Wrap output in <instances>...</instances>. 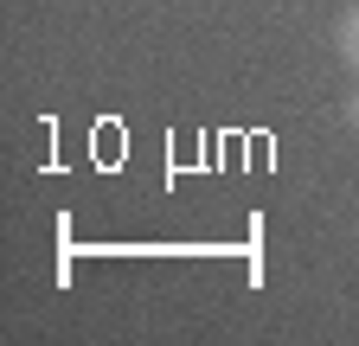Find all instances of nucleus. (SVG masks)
<instances>
[{
	"instance_id": "f257e3e1",
	"label": "nucleus",
	"mask_w": 359,
	"mask_h": 346,
	"mask_svg": "<svg viewBox=\"0 0 359 346\" xmlns=\"http://www.w3.org/2000/svg\"><path fill=\"white\" fill-rule=\"evenodd\" d=\"M340 58L359 71V7H353V13H340Z\"/></svg>"
},
{
	"instance_id": "f03ea898",
	"label": "nucleus",
	"mask_w": 359,
	"mask_h": 346,
	"mask_svg": "<svg viewBox=\"0 0 359 346\" xmlns=\"http://www.w3.org/2000/svg\"><path fill=\"white\" fill-rule=\"evenodd\" d=\"M346 122H353V128H359V90H353V103H346Z\"/></svg>"
}]
</instances>
